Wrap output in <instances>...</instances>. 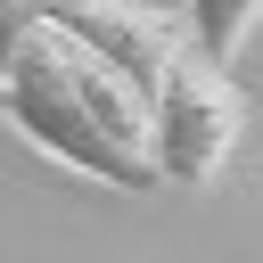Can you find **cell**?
<instances>
[{"label":"cell","mask_w":263,"mask_h":263,"mask_svg":"<svg viewBox=\"0 0 263 263\" xmlns=\"http://www.w3.org/2000/svg\"><path fill=\"white\" fill-rule=\"evenodd\" d=\"M173 16H181V41H189L205 66H238L247 33L263 25V0H181Z\"/></svg>","instance_id":"obj_3"},{"label":"cell","mask_w":263,"mask_h":263,"mask_svg":"<svg viewBox=\"0 0 263 263\" xmlns=\"http://www.w3.org/2000/svg\"><path fill=\"white\" fill-rule=\"evenodd\" d=\"M0 115L41 148V156H58L66 173H82V181H107V189H132V197H148L156 189V173H148V156H123L115 140H99L90 132V115L66 99V82L49 74V58L33 49V33L8 49V66H0Z\"/></svg>","instance_id":"obj_2"},{"label":"cell","mask_w":263,"mask_h":263,"mask_svg":"<svg viewBox=\"0 0 263 263\" xmlns=\"http://www.w3.org/2000/svg\"><path fill=\"white\" fill-rule=\"evenodd\" d=\"M49 8H58V0H0V66H8V49H16L33 25H49Z\"/></svg>","instance_id":"obj_4"},{"label":"cell","mask_w":263,"mask_h":263,"mask_svg":"<svg viewBox=\"0 0 263 263\" xmlns=\"http://www.w3.org/2000/svg\"><path fill=\"white\" fill-rule=\"evenodd\" d=\"M238 132H247V99H238L230 66H205L197 49H181L148 82V164H156V189H205L230 164Z\"/></svg>","instance_id":"obj_1"}]
</instances>
